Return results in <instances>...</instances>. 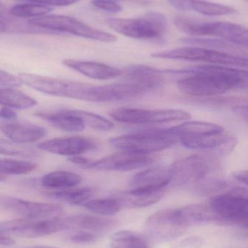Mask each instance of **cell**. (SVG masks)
<instances>
[{"mask_svg": "<svg viewBox=\"0 0 248 248\" xmlns=\"http://www.w3.org/2000/svg\"><path fill=\"white\" fill-rule=\"evenodd\" d=\"M109 116L117 122L130 124H165L182 122L190 119L191 115L179 109H148L119 108Z\"/></svg>", "mask_w": 248, "mask_h": 248, "instance_id": "obj_8", "label": "cell"}, {"mask_svg": "<svg viewBox=\"0 0 248 248\" xmlns=\"http://www.w3.org/2000/svg\"><path fill=\"white\" fill-rule=\"evenodd\" d=\"M83 205L94 214L109 217L117 214L122 207L119 200L116 198L91 200Z\"/></svg>", "mask_w": 248, "mask_h": 248, "instance_id": "obj_29", "label": "cell"}, {"mask_svg": "<svg viewBox=\"0 0 248 248\" xmlns=\"http://www.w3.org/2000/svg\"><path fill=\"white\" fill-rule=\"evenodd\" d=\"M179 142L186 148L210 153L218 157L231 153L237 144V140L234 135L224 130L221 132L182 138Z\"/></svg>", "mask_w": 248, "mask_h": 248, "instance_id": "obj_12", "label": "cell"}, {"mask_svg": "<svg viewBox=\"0 0 248 248\" xmlns=\"http://www.w3.org/2000/svg\"><path fill=\"white\" fill-rule=\"evenodd\" d=\"M203 36H214L233 45L248 46V30L244 26L230 22H204Z\"/></svg>", "mask_w": 248, "mask_h": 248, "instance_id": "obj_16", "label": "cell"}, {"mask_svg": "<svg viewBox=\"0 0 248 248\" xmlns=\"http://www.w3.org/2000/svg\"><path fill=\"white\" fill-rule=\"evenodd\" d=\"M210 209L218 223L238 224L247 227V189L236 186L227 193L213 197L210 201Z\"/></svg>", "mask_w": 248, "mask_h": 248, "instance_id": "obj_7", "label": "cell"}, {"mask_svg": "<svg viewBox=\"0 0 248 248\" xmlns=\"http://www.w3.org/2000/svg\"><path fill=\"white\" fill-rule=\"evenodd\" d=\"M170 167L165 166H151L135 174L130 182L129 192L140 193L165 189L170 184Z\"/></svg>", "mask_w": 248, "mask_h": 248, "instance_id": "obj_15", "label": "cell"}, {"mask_svg": "<svg viewBox=\"0 0 248 248\" xmlns=\"http://www.w3.org/2000/svg\"><path fill=\"white\" fill-rule=\"evenodd\" d=\"M65 230H67L65 218L58 217L39 220L17 218L0 224V230L4 234L22 238L45 237Z\"/></svg>", "mask_w": 248, "mask_h": 248, "instance_id": "obj_9", "label": "cell"}, {"mask_svg": "<svg viewBox=\"0 0 248 248\" xmlns=\"http://www.w3.org/2000/svg\"><path fill=\"white\" fill-rule=\"evenodd\" d=\"M166 193V188L150 192L135 193L129 191L121 194L119 200L122 206L130 208H146L161 201Z\"/></svg>", "mask_w": 248, "mask_h": 248, "instance_id": "obj_25", "label": "cell"}, {"mask_svg": "<svg viewBox=\"0 0 248 248\" xmlns=\"http://www.w3.org/2000/svg\"><path fill=\"white\" fill-rule=\"evenodd\" d=\"M149 248V247H147V248Z\"/></svg>", "mask_w": 248, "mask_h": 248, "instance_id": "obj_52", "label": "cell"}, {"mask_svg": "<svg viewBox=\"0 0 248 248\" xmlns=\"http://www.w3.org/2000/svg\"><path fill=\"white\" fill-rule=\"evenodd\" d=\"M0 154L23 158H32L38 156V153L34 149L2 138H0Z\"/></svg>", "mask_w": 248, "mask_h": 248, "instance_id": "obj_32", "label": "cell"}, {"mask_svg": "<svg viewBox=\"0 0 248 248\" xmlns=\"http://www.w3.org/2000/svg\"><path fill=\"white\" fill-rule=\"evenodd\" d=\"M234 113L244 119L246 122L248 121V108L247 106H237L233 109Z\"/></svg>", "mask_w": 248, "mask_h": 248, "instance_id": "obj_47", "label": "cell"}, {"mask_svg": "<svg viewBox=\"0 0 248 248\" xmlns=\"http://www.w3.org/2000/svg\"><path fill=\"white\" fill-rule=\"evenodd\" d=\"M106 23L117 33L137 39H160L167 31V19L159 12L136 18H109Z\"/></svg>", "mask_w": 248, "mask_h": 248, "instance_id": "obj_4", "label": "cell"}, {"mask_svg": "<svg viewBox=\"0 0 248 248\" xmlns=\"http://www.w3.org/2000/svg\"><path fill=\"white\" fill-rule=\"evenodd\" d=\"M184 45L199 46L210 49H228L232 47L233 44L223 39H202L199 37H185L180 39Z\"/></svg>", "mask_w": 248, "mask_h": 248, "instance_id": "obj_36", "label": "cell"}, {"mask_svg": "<svg viewBox=\"0 0 248 248\" xmlns=\"http://www.w3.org/2000/svg\"><path fill=\"white\" fill-rule=\"evenodd\" d=\"M110 246L112 248H144L148 247V242L139 233L125 230L111 236Z\"/></svg>", "mask_w": 248, "mask_h": 248, "instance_id": "obj_28", "label": "cell"}, {"mask_svg": "<svg viewBox=\"0 0 248 248\" xmlns=\"http://www.w3.org/2000/svg\"><path fill=\"white\" fill-rule=\"evenodd\" d=\"M172 6L181 10V11H187L192 10V5L195 0H168Z\"/></svg>", "mask_w": 248, "mask_h": 248, "instance_id": "obj_42", "label": "cell"}, {"mask_svg": "<svg viewBox=\"0 0 248 248\" xmlns=\"http://www.w3.org/2000/svg\"><path fill=\"white\" fill-rule=\"evenodd\" d=\"M63 64L85 77L100 81L113 79L122 74V71L118 68L102 62L66 59L63 61Z\"/></svg>", "mask_w": 248, "mask_h": 248, "instance_id": "obj_18", "label": "cell"}, {"mask_svg": "<svg viewBox=\"0 0 248 248\" xmlns=\"http://www.w3.org/2000/svg\"><path fill=\"white\" fill-rule=\"evenodd\" d=\"M37 105V101L13 87L0 89V106L12 109L26 110Z\"/></svg>", "mask_w": 248, "mask_h": 248, "instance_id": "obj_27", "label": "cell"}, {"mask_svg": "<svg viewBox=\"0 0 248 248\" xmlns=\"http://www.w3.org/2000/svg\"><path fill=\"white\" fill-rule=\"evenodd\" d=\"M167 72L186 75L178 81V87L183 94L193 97H213L247 87V71L234 67L198 65Z\"/></svg>", "mask_w": 248, "mask_h": 248, "instance_id": "obj_1", "label": "cell"}, {"mask_svg": "<svg viewBox=\"0 0 248 248\" xmlns=\"http://www.w3.org/2000/svg\"><path fill=\"white\" fill-rule=\"evenodd\" d=\"M192 10H195L200 14L208 16H227L237 13V10L230 6L203 0H195L192 5Z\"/></svg>", "mask_w": 248, "mask_h": 248, "instance_id": "obj_34", "label": "cell"}, {"mask_svg": "<svg viewBox=\"0 0 248 248\" xmlns=\"http://www.w3.org/2000/svg\"><path fill=\"white\" fill-rule=\"evenodd\" d=\"M202 243L203 240L200 237H192L185 239L173 248H199Z\"/></svg>", "mask_w": 248, "mask_h": 248, "instance_id": "obj_40", "label": "cell"}, {"mask_svg": "<svg viewBox=\"0 0 248 248\" xmlns=\"http://www.w3.org/2000/svg\"><path fill=\"white\" fill-rule=\"evenodd\" d=\"M38 148L42 151L64 156L80 155L97 148L93 139L83 136L58 137L39 143Z\"/></svg>", "mask_w": 248, "mask_h": 248, "instance_id": "obj_14", "label": "cell"}, {"mask_svg": "<svg viewBox=\"0 0 248 248\" xmlns=\"http://www.w3.org/2000/svg\"><path fill=\"white\" fill-rule=\"evenodd\" d=\"M186 228L178 218L176 209H164L149 217L145 223L147 235L156 241L175 240L184 233Z\"/></svg>", "mask_w": 248, "mask_h": 248, "instance_id": "obj_11", "label": "cell"}, {"mask_svg": "<svg viewBox=\"0 0 248 248\" xmlns=\"http://www.w3.org/2000/svg\"><path fill=\"white\" fill-rule=\"evenodd\" d=\"M167 131L173 137H176L179 142V140L182 138L198 137L204 134L221 132L224 131V128L218 124L193 121V122H185L176 126L170 127L167 128Z\"/></svg>", "mask_w": 248, "mask_h": 248, "instance_id": "obj_23", "label": "cell"}, {"mask_svg": "<svg viewBox=\"0 0 248 248\" xmlns=\"http://www.w3.org/2000/svg\"><path fill=\"white\" fill-rule=\"evenodd\" d=\"M115 1H116V0H115ZM124 1H135V2L139 3V4H147V3H148L147 0H124Z\"/></svg>", "mask_w": 248, "mask_h": 248, "instance_id": "obj_49", "label": "cell"}, {"mask_svg": "<svg viewBox=\"0 0 248 248\" xmlns=\"http://www.w3.org/2000/svg\"><path fill=\"white\" fill-rule=\"evenodd\" d=\"M176 212L179 221L186 229L192 226L216 221V218L210 208L200 204H192L177 208Z\"/></svg>", "mask_w": 248, "mask_h": 248, "instance_id": "obj_22", "label": "cell"}, {"mask_svg": "<svg viewBox=\"0 0 248 248\" xmlns=\"http://www.w3.org/2000/svg\"><path fill=\"white\" fill-rule=\"evenodd\" d=\"M28 23L34 27L56 33L65 32L99 42H115L117 38L112 33L91 27L72 17L60 15L44 16L31 18Z\"/></svg>", "mask_w": 248, "mask_h": 248, "instance_id": "obj_5", "label": "cell"}, {"mask_svg": "<svg viewBox=\"0 0 248 248\" xmlns=\"http://www.w3.org/2000/svg\"><path fill=\"white\" fill-rule=\"evenodd\" d=\"M38 165L32 162L13 159H0V174H27L37 169Z\"/></svg>", "mask_w": 248, "mask_h": 248, "instance_id": "obj_30", "label": "cell"}, {"mask_svg": "<svg viewBox=\"0 0 248 248\" xmlns=\"http://www.w3.org/2000/svg\"><path fill=\"white\" fill-rule=\"evenodd\" d=\"M52 10L50 6L36 3H25V4H16L10 9V13L14 17L18 18H26V17H41L46 16Z\"/></svg>", "mask_w": 248, "mask_h": 248, "instance_id": "obj_31", "label": "cell"}, {"mask_svg": "<svg viewBox=\"0 0 248 248\" xmlns=\"http://www.w3.org/2000/svg\"><path fill=\"white\" fill-rule=\"evenodd\" d=\"M0 131L11 141L23 144L39 141L47 134L43 127L30 124H3Z\"/></svg>", "mask_w": 248, "mask_h": 248, "instance_id": "obj_19", "label": "cell"}, {"mask_svg": "<svg viewBox=\"0 0 248 248\" xmlns=\"http://www.w3.org/2000/svg\"><path fill=\"white\" fill-rule=\"evenodd\" d=\"M26 1L47 6H68L74 4L80 0H26Z\"/></svg>", "mask_w": 248, "mask_h": 248, "instance_id": "obj_41", "label": "cell"}, {"mask_svg": "<svg viewBox=\"0 0 248 248\" xmlns=\"http://www.w3.org/2000/svg\"><path fill=\"white\" fill-rule=\"evenodd\" d=\"M154 158L149 155L120 151L100 160H92L86 169L104 171H130L151 165Z\"/></svg>", "mask_w": 248, "mask_h": 248, "instance_id": "obj_13", "label": "cell"}, {"mask_svg": "<svg viewBox=\"0 0 248 248\" xmlns=\"http://www.w3.org/2000/svg\"><path fill=\"white\" fill-rule=\"evenodd\" d=\"M75 116H78L85 125L98 131H110L114 128L113 122L108 120L106 118L91 112L81 110H69Z\"/></svg>", "mask_w": 248, "mask_h": 248, "instance_id": "obj_33", "label": "cell"}, {"mask_svg": "<svg viewBox=\"0 0 248 248\" xmlns=\"http://www.w3.org/2000/svg\"><path fill=\"white\" fill-rule=\"evenodd\" d=\"M100 236L88 232L75 230L72 235L70 237L71 241L78 243H88L96 241Z\"/></svg>", "mask_w": 248, "mask_h": 248, "instance_id": "obj_38", "label": "cell"}, {"mask_svg": "<svg viewBox=\"0 0 248 248\" xmlns=\"http://www.w3.org/2000/svg\"><path fill=\"white\" fill-rule=\"evenodd\" d=\"M26 248H58L55 247H52V246H32V247H28Z\"/></svg>", "mask_w": 248, "mask_h": 248, "instance_id": "obj_50", "label": "cell"}, {"mask_svg": "<svg viewBox=\"0 0 248 248\" xmlns=\"http://www.w3.org/2000/svg\"><path fill=\"white\" fill-rule=\"evenodd\" d=\"M71 163H74L77 166H80L83 169H85L90 164L92 161V159L86 158V157H81L80 155L71 156L68 158Z\"/></svg>", "mask_w": 248, "mask_h": 248, "instance_id": "obj_43", "label": "cell"}, {"mask_svg": "<svg viewBox=\"0 0 248 248\" xmlns=\"http://www.w3.org/2000/svg\"><path fill=\"white\" fill-rule=\"evenodd\" d=\"M34 115L36 117L49 122L57 128L66 132H80L86 127L83 121L78 116L71 113L69 110L36 112Z\"/></svg>", "mask_w": 248, "mask_h": 248, "instance_id": "obj_21", "label": "cell"}, {"mask_svg": "<svg viewBox=\"0 0 248 248\" xmlns=\"http://www.w3.org/2000/svg\"><path fill=\"white\" fill-rule=\"evenodd\" d=\"M23 1H26V0H23Z\"/></svg>", "mask_w": 248, "mask_h": 248, "instance_id": "obj_53", "label": "cell"}, {"mask_svg": "<svg viewBox=\"0 0 248 248\" xmlns=\"http://www.w3.org/2000/svg\"><path fill=\"white\" fill-rule=\"evenodd\" d=\"M83 178L78 173L68 170H55L47 173L41 179V185L48 189H66L80 185Z\"/></svg>", "mask_w": 248, "mask_h": 248, "instance_id": "obj_24", "label": "cell"}, {"mask_svg": "<svg viewBox=\"0 0 248 248\" xmlns=\"http://www.w3.org/2000/svg\"><path fill=\"white\" fill-rule=\"evenodd\" d=\"M5 31H7L5 24L0 20V33H4Z\"/></svg>", "mask_w": 248, "mask_h": 248, "instance_id": "obj_48", "label": "cell"}, {"mask_svg": "<svg viewBox=\"0 0 248 248\" xmlns=\"http://www.w3.org/2000/svg\"><path fill=\"white\" fill-rule=\"evenodd\" d=\"M67 230H81L100 236L113 228L115 222L109 218L91 215H77L66 218Z\"/></svg>", "mask_w": 248, "mask_h": 248, "instance_id": "obj_20", "label": "cell"}, {"mask_svg": "<svg viewBox=\"0 0 248 248\" xmlns=\"http://www.w3.org/2000/svg\"><path fill=\"white\" fill-rule=\"evenodd\" d=\"M16 244V241L10 236L4 234L0 230V246H12Z\"/></svg>", "mask_w": 248, "mask_h": 248, "instance_id": "obj_46", "label": "cell"}, {"mask_svg": "<svg viewBox=\"0 0 248 248\" xmlns=\"http://www.w3.org/2000/svg\"><path fill=\"white\" fill-rule=\"evenodd\" d=\"M177 142V139L167 128L131 133L109 140L111 145L120 151L146 155L165 150Z\"/></svg>", "mask_w": 248, "mask_h": 248, "instance_id": "obj_3", "label": "cell"}, {"mask_svg": "<svg viewBox=\"0 0 248 248\" xmlns=\"http://www.w3.org/2000/svg\"><path fill=\"white\" fill-rule=\"evenodd\" d=\"M96 188L86 186L82 188H69L57 192L47 193V196L51 199L66 202L74 205H83L95 195Z\"/></svg>", "mask_w": 248, "mask_h": 248, "instance_id": "obj_26", "label": "cell"}, {"mask_svg": "<svg viewBox=\"0 0 248 248\" xmlns=\"http://www.w3.org/2000/svg\"><path fill=\"white\" fill-rule=\"evenodd\" d=\"M5 176H4V175L2 174H0V182H3V181L5 180Z\"/></svg>", "mask_w": 248, "mask_h": 248, "instance_id": "obj_51", "label": "cell"}, {"mask_svg": "<svg viewBox=\"0 0 248 248\" xmlns=\"http://www.w3.org/2000/svg\"><path fill=\"white\" fill-rule=\"evenodd\" d=\"M0 208L8 214L24 219H48L56 218L64 208L58 204L33 202L13 197H0Z\"/></svg>", "mask_w": 248, "mask_h": 248, "instance_id": "obj_10", "label": "cell"}, {"mask_svg": "<svg viewBox=\"0 0 248 248\" xmlns=\"http://www.w3.org/2000/svg\"><path fill=\"white\" fill-rule=\"evenodd\" d=\"M233 178L242 185H248V175L247 170H239L232 174Z\"/></svg>", "mask_w": 248, "mask_h": 248, "instance_id": "obj_45", "label": "cell"}, {"mask_svg": "<svg viewBox=\"0 0 248 248\" xmlns=\"http://www.w3.org/2000/svg\"><path fill=\"white\" fill-rule=\"evenodd\" d=\"M176 27L182 33L189 35L191 37L203 36L202 24L203 22L186 16H177L174 19Z\"/></svg>", "mask_w": 248, "mask_h": 248, "instance_id": "obj_35", "label": "cell"}, {"mask_svg": "<svg viewBox=\"0 0 248 248\" xmlns=\"http://www.w3.org/2000/svg\"><path fill=\"white\" fill-rule=\"evenodd\" d=\"M17 117V113L8 107H4L0 108V118L5 120H14Z\"/></svg>", "mask_w": 248, "mask_h": 248, "instance_id": "obj_44", "label": "cell"}, {"mask_svg": "<svg viewBox=\"0 0 248 248\" xmlns=\"http://www.w3.org/2000/svg\"><path fill=\"white\" fill-rule=\"evenodd\" d=\"M170 170V184L193 188L200 193H211L227 186L221 161L218 156L210 153H198L176 160Z\"/></svg>", "mask_w": 248, "mask_h": 248, "instance_id": "obj_2", "label": "cell"}, {"mask_svg": "<svg viewBox=\"0 0 248 248\" xmlns=\"http://www.w3.org/2000/svg\"><path fill=\"white\" fill-rule=\"evenodd\" d=\"M92 4L96 8L108 13H119L122 10L120 4L115 0H93Z\"/></svg>", "mask_w": 248, "mask_h": 248, "instance_id": "obj_37", "label": "cell"}, {"mask_svg": "<svg viewBox=\"0 0 248 248\" xmlns=\"http://www.w3.org/2000/svg\"><path fill=\"white\" fill-rule=\"evenodd\" d=\"M128 82L138 86L145 93L157 90L164 84L163 72L144 65H132L125 69Z\"/></svg>", "mask_w": 248, "mask_h": 248, "instance_id": "obj_17", "label": "cell"}, {"mask_svg": "<svg viewBox=\"0 0 248 248\" xmlns=\"http://www.w3.org/2000/svg\"><path fill=\"white\" fill-rule=\"evenodd\" d=\"M21 84V81L18 77H16L10 73L0 69V87L14 88V87H20Z\"/></svg>", "mask_w": 248, "mask_h": 248, "instance_id": "obj_39", "label": "cell"}, {"mask_svg": "<svg viewBox=\"0 0 248 248\" xmlns=\"http://www.w3.org/2000/svg\"><path fill=\"white\" fill-rule=\"evenodd\" d=\"M151 57L160 59L204 62L212 65H224L234 68H246L247 58L215 49H206L195 46H182L176 49L154 52Z\"/></svg>", "mask_w": 248, "mask_h": 248, "instance_id": "obj_6", "label": "cell"}]
</instances>
